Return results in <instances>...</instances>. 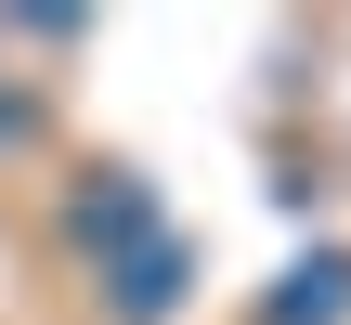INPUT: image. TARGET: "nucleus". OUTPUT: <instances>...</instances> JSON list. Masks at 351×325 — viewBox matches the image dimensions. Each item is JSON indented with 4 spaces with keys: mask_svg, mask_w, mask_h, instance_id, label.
Listing matches in <instances>:
<instances>
[{
    "mask_svg": "<svg viewBox=\"0 0 351 325\" xmlns=\"http://www.w3.org/2000/svg\"><path fill=\"white\" fill-rule=\"evenodd\" d=\"M104 300H117L130 325H156L169 300H182V234L156 221V234H130V248H104Z\"/></svg>",
    "mask_w": 351,
    "mask_h": 325,
    "instance_id": "obj_1",
    "label": "nucleus"
},
{
    "mask_svg": "<svg viewBox=\"0 0 351 325\" xmlns=\"http://www.w3.org/2000/svg\"><path fill=\"white\" fill-rule=\"evenodd\" d=\"M339 313H351V261H300L274 300V325H339Z\"/></svg>",
    "mask_w": 351,
    "mask_h": 325,
    "instance_id": "obj_2",
    "label": "nucleus"
}]
</instances>
